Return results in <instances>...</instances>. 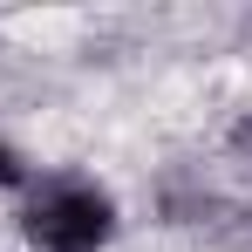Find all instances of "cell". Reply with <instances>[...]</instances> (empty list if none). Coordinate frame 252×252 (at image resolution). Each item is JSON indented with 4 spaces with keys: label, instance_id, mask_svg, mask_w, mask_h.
Instances as JSON below:
<instances>
[{
    "label": "cell",
    "instance_id": "cell-1",
    "mask_svg": "<svg viewBox=\"0 0 252 252\" xmlns=\"http://www.w3.org/2000/svg\"><path fill=\"white\" fill-rule=\"evenodd\" d=\"M123 232V205L95 177H41L21 205V239L34 252H109Z\"/></svg>",
    "mask_w": 252,
    "mask_h": 252
},
{
    "label": "cell",
    "instance_id": "cell-2",
    "mask_svg": "<svg viewBox=\"0 0 252 252\" xmlns=\"http://www.w3.org/2000/svg\"><path fill=\"white\" fill-rule=\"evenodd\" d=\"M28 184H34V170H28V157H21V150H14V143L0 136V191H28Z\"/></svg>",
    "mask_w": 252,
    "mask_h": 252
}]
</instances>
